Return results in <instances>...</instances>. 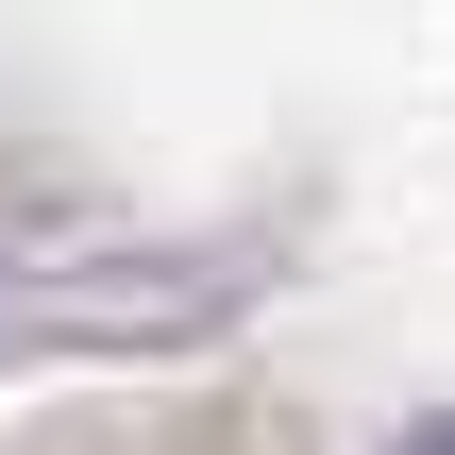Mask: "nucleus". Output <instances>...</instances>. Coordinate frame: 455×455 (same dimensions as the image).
Wrapping results in <instances>:
<instances>
[{"label":"nucleus","mask_w":455,"mask_h":455,"mask_svg":"<svg viewBox=\"0 0 455 455\" xmlns=\"http://www.w3.org/2000/svg\"><path fill=\"white\" fill-rule=\"evenodd\" d=\"M405 455H455V422H439V439H405Z\"/></svg>","instance_id":"1"}]
</instances>
